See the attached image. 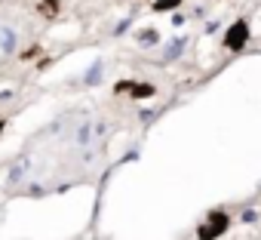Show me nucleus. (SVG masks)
<instances>
[{
  "label": "nucleus",
  "instance_id": "7ed1b4c3",
  "mask_svg": "<svg viewBox=\"0 0 261 240\" xmlns=\"http://www.w3.org/2000/svg\"><path fill=\"white\" fill-rule=\"evenodd\" d=\"M133 95L136 99H148V95H154V86L151 83H133Z\"/></svg>",
  "mask_w": 261,
  "mask_h": 240
},
{
  "label": "nucleus",
  "instance_id": "20e7f679",
  "mask_svg": "<svg viewBox=\"0 0 261 240\" xmlns=\"http://www.w3.org/2000/svg\"><path fill=\"white\" fill-rule=\"evenodd\" d=\"M181 0H154V10L157 13H166V10H175Z\"/></svg>",
  "mask_w": 261,
  "mask_h": 240
},
{
  "label": "nucleus",
  "instance_id": "39448f33",
  "mask_svg": "<svg viewBox=\"0 0 261 240\" xmlns=\"http://www.w3.org/2000/svg\"><path fill=\"white\" fill-rule=\"evenodd\" d=\"M59 10V4H56V0H43V4H40V13H46V16H53Z\"/></svg>",
  "mask_w": 261,
  "mask_h": 240
},
{
  "label": "nucleus",
  "instance_id": "423d86ee",
  "mask_svg": "<svg viewBox=\"0 0 261 240\" xmlns=\"http://www.w3.org/2000/svg\"><path fill=\"white\" fill-rule=\"evenodd\" d=\"M142 40H145V43H154V40H157V31H145Z\"/></svg>",
  "mask_w": 261,
  "mask_h": 240
},
{
  "label": "nucleus",
  "instance_id": "f03ea898",
  "mask_svg": "<svg viewBox=\"0 0 261 240\" xmlns=\"http://www.w3.org/2000/svg\"><path fill=\"white\" fill-rule=\"evenodd\" d=\"M246 40H249V25H246L243 19L233 22V25L224 31V46H227V50H243Z\"/></svg>",
  "mask_w": 261,
  "mask_h": 240
},
{
  "label": "nucleus",
  "instance_id": "f257e3e1",
  "mask_svg": "<svg viewBox=\"0 0 261 240\" xmlns=\"http://www.w3.org/2000/svg\"><path fill=\"white\" fill-rule=\"evenodd\" d=\"M227 231V212H221V209H215V212H209V219L197 228V234H200V240H215V237H221Z\"/></svg>",
  "mask_w": 261,
  "mask_h": 240
}]
</instances>
